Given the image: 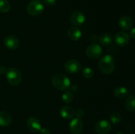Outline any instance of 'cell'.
Segmentation results:
<instances>
[{
  "label": "cell",
  "mask_w": 135,
  "mask_h": 134,
  "mask_svg": "<svg viewBox=\"0 0 135 134\" xmlns=\"http://www.w3.org/2000/svg\"><path fill=\"white\" fill-rule=\"evenodd\" d=\"M83 121L77 118H73L69 123V131L72 134H80L83 130Z\"/></svg>",
  "instance_id": "9c48e42d"
},
{
  "label": "cell",
  "mask_w": 135,
  "mask_h": 134,
  "mask_svg": "<svg viewBox=\"0 0 135 134\" xmlns=\"http://www.w3.org/2000/svg\"><path fill=\"white\" fill-rule=\"evenodd\" d=\"M6 78L9 84L13 86H17L22 81V76L21 71L17 68L11 67L7 70L5 73Z\"/></svg>",
  "instance_id": "3957f363"
},
{
  "label": "cell",
  "mask_w": 135,
  "mask_h": 134,
  "mask_svg": "<svg viewBox=\"0 0 135 134\" xmlns=\"http://www.w3.org/2000/svg\"><path fill=\"white\" fill-rule=\"evenodd\" d=\"M113 38L112 34L104 33L101 34L99 37V42L103 46H109L113 43Z\"/></svg>",
  "instance_id": "ac0fdd59"
},
{
  "label": "cell",
  "mask_w": 135,
  "mask_h": 134,
  "mask_svg": "<svg viewBox=\"0 0 135 134\" xmlns=\"http://www.w3.org/2000/svg\"><path fill=\"white\" fill-rule=\"evenodd\" d=\"M67 36L70 40L76 42L79 40L82 36V32L77 26H73L67 31Z\"/></svg>",
  "instance_id": "5bb4252c"
},
{
  "label": "cell",
  "mask_w": 135,
  "mask_h": 134,
  "mask_svg": "<svg viewBox=\"0 0 135 134\" xmlns=\"http://www.w3.org/2000/svg\"><path fill=\"white\" fill-rule=\"evenodd\" d=\"M44 5L47 7H52L56 3V0H42Z\"/></svg>",
  "instance_id": "d4e9b609"
},
{
  "label": "cell",
  "mask_w": 135,
  "mask_h": 134,
  "mask_svg": "<svg viewBox=\"0 0 135 134\" xmlns=\"http://www.w3.org/2000/svg\"><path fill=\"white\" fill-rule=\"evenodd\" d=\"M44 10V5L42 0H32L26 7L28 14L32 17H36L42 14Z\"/></svg>",
  "instance_id": "277c9868"
},
{
  "label": "cell",
  "mask_w": 135,
  "mask_h": 134,
  "mask_svg": "<svg viewBox=\"0 0 135 134\" xmlns=\"http://www.w3.org/2000/svg\"><path fill=\"white\" fill-rule=\"evenodd\" d=\"M4 45L7 49L11 50L17 49L20 45L19 39L16 36L13 35H9L5 37L3 40Z\"/></svg>",
  "instance_id": "8fae6325"
},
{
  "label": "cell",
  "mask_w": 135,
  "mask_h": 134,
  "mask_svg": "<svg viewBox=\"0 0 135 134\" xmlns=\"http://www.w3.org/2000/svg\"><path fill=\"white\" fill-rule=\"evenodd\" d=\"M130 36L131 37V38H133V39H135V28L131 29Z\"/></svg>",
  "instance_id": "83f0119b"
},
{
  "label": "cell",
  "mask_w": 135,
  "mask_h": 134,
  "mask_svg": "<svg viewBox=\"0 0 135 134\" xmlns=\"http://www.w3.org/2000/svg\"><path fill=\"white\" fill-rule=\"evenodd\" d=\"M98 67L100 72L104 74H111L115 68V60L112 55H105L100 58L98 62Z\"/></svg>",
  "instance_id": "6da1fadb"
},
{
  "label": "cell",
  "mask_w": 135,
  "mask_h": 134,
  "mask_svg": "<svg viewBox=\"0 0 135 134\" xmlns=\"http://www.w3.org/2000/svg\"><path fill=\"white\" fill-rule=\"evenodd\" d=\"M7 69L4 66H0V74H5L7 72Z\"/></svg>",
  "instance_id": "4316f807"
},
{
  "label": "cell",
  "mask_w": 135,
  "mask_h": 134,
  "mask_svg": "<svg viewBox=\"0 0 135 134\" xmlns=\"http://www.w3.org/2000/svg\"><path fill=\"white\" fill-rule=\"evenodd\" d=\"M0 89H1V84H0Z\"/></svg>",
  "instance_id": "f546056e"
},
{
  "label": "cell",
  "mask_w": 135,
  "mask_h": 134,
  "mask_svg": "<svg viewBox=\"0 0 135 134\" xmlns=\"http://www.w3.org/2000/svg\"><path fill=\"white\" fill-rule=\"evenodd\" d=\"M81 64L79 60L75 59H71L66 62L65 64V69L66 72L69 74H76L81 70Z\"/></svg>",
  "instance_id": "52a82bcc"
},
{
  "label": "cell",
  "mask_w": 135,
  "mask_h": 134,
  "mask_svg": "<svg viewBox=\"0 0 135 134\" xmlns=\"http://www.w3.org/2000/svg\"><path fill=\"white\" fill-rule=\"evenodd\" d=\"M113 94L118 99H124L126 98L129 96V91L127 87L123 86L117 87L113 91Z\"/></svg>",
  "instance_id": "e0dca14e"
},
{
  "label": "cell",
  "mask_w": 135,
  "mask_h": 134,
  "mask_svg": "<svg viewBox=\"0 0 135 134\" xmlns=\"http://www.w3.org/2000/svg\"><path fill=\"white\" fill-rule=\"evenodd\" d=\"M84 115V111L83 109L81 108H79V109H76L75 112V116H76V118H79L80 119L81 118H83Z\"/></svg>",
  "instance_id": "cb8c5ba5"
},
{
  "label": "cell",
  "mask_w": 135,
  "mask_h": 134,
  "mask_svg": "<svg viewBox=\"0 0 135 134\" xmlns=\"http://www.w3.org/2000/svg\"><path fill=\"white\" fill-rule=\"evenodd\" d=\"M51 83L55 88L60 91H66L71 85V80L66 75L58 73L54 75L51 79Z\"/></svg>",
  "instance_id": "7a4b0ae2"
},
{
  "label": "cell",
  "mask_w": 135,
  "mask_h": 134,
  "mask_svg": "<svg viewBox=\"0 0 135 134\" xmlns=\"http://www.w3.org/2000/svg\"><path fill=\"white\" fill-rule=\"evenodd\" d=\"M121 120V115L117 112H114L110 115V121L112 123L116 125L118 124Z\"/></svg>",
  "instance_id": "7402d4cb"
},
{
  "label": "cell",
  "mask_w": 135,
  "mask_h": 134,
  "mask_svg": "<svg viewBox=\"0 0 135 134\" xmlns=\"http://www.w3.org/2000/svg\"><path fill=\"white\" fill-rule=\"evenodd\" d=\"M11 9V4L8 0H0V12L7 13Z\"/></svg>",
  "instance_id": "44dd1931"
},
{
  "label": "cell",
  "mask_w": 135,
  "mask_h": 134,
  "mask_svg": "<svg viewBox=\"0 0 135 134\" xmlns=\"http://www.w3.org/2000/svg\"><path fill=\"white\" fill-rule=\"evenodd\" d=\"M86 17L84 13L79 11H76L71 14L70 21L71 24L75 26H79L83 25L85 22Z\"/></svg>",
  "instance_id": "30bf717a"
},
{
  "label": "cell",
  "mask_w": 135,
  "mask_h": 134,
  "mask_svg": "<svg viewBox=\"0 0 135 134\" xmlns=\"http://www.w3.org/2000/svg\"><path fill=\"white\" fill-rule=\"evenodd\" d=\"M75 110L71 106L65 105V106H62L61 109H60V115L62 118H65L66 120L72 119L75 116Z\"/></svg>",
  "instance_id": "9a60e30c"
},
{
  "label": "cell",
  "mask_w": 135,
  "mask_h": 134,
  "mask_svg": "<svg viewBox=\"0 0 135 134\" xmlns=\"http://www.w3.org/2000/svg\"><path fill=\"white\" fill-rule=\"evenodd\" d=\"M95 130L98 134H108L112 129V123L106 120H101L95 124Z\"/></svg>",
  "instance_id": "8992f818"
},
{
  "label": "cell",
  "mask_w": 135,
  "mask_h": 134,
  "mask_svg": "<svg viewBox=\"0 0 135 134\" xmlns=\"http://www.w3.org/2000/svg\"><path fill=\"white\" fill-rule=\"evenodd\" d=\"M83 76L86 79H92L94 76V72L90 67H84L83 70Z\"/></svg>",
  "instance_id": "603a6c76"
},
{
  "label": "cell",
  "mask_w": 135,
  "mask_h": 134,
  "mask_svg": "<svg viewBox=\"0 0 135 134\" xmlns=\"http://www.w3.org/2000/svg\"><path fill=\"white\" fill-rule=\"evenodd\" d=\"M12 123V117L8 112L0 111V126L7 127Z\"/></svg>",
  "instance_id": "2e32d148"
},
{
  "label": "cell",
  "mask_w": 135,
  "mask_h": 134,
  "mask_svg": "<svg viewBox=\"0 0 135 134\" xmlns=\"http://www.w3.org/2000/svg\"><path fill=\"white\" fill-rule=\"evenodd\" d=\"M119 26L123 30H129L133 26V21L129 16H123L119 20Z\"/></svg>",
  "instance_id": "4fadbf2b"
},
{
  "label": "cell",
  "mask_w": 135,
  "mask_h": 134,
  "mask_svg": "<svg viewBox=\"0 0 135 134\" xmlns=\"http://www.w3.org/2000/svg\"><path fill=\"white\" fill-rule=\"evenodd\" d=\"M27 127L28 130L32 133L39 132L42 129L40 122L36 117H30L28 119Z\"/></svg>",
  "instance_id": "7c38bea8"
},
{
  "label": "cell",
  "mask_w": 135,
  "mask_h": 134,
  "mask_svg": "<svg viewBox=\"0 0 135 134\" xmlns=\"http://www.w3.org/2000/svg\"><path fill=\"white\" fill-rule=\"evenodd\" d=\"M40 132V134H51L50 130L47 128H46V127H44V128L41 129Z\"/></svg>",
  "instance_id": "484cf974"
},
{
  "label": "cell",
  "mask_w": 135,
  "mask_h": 134,
  "mask_svg": "<svg viewBox=\"0 0 135 134\" xmlns=\"http://www.w3.org/2000/svg\"><path fill=\"white\" fill-rule=\"evenodd\" d=\"M116 134H124V133L122 132V131H119V132H117Z\"/></svg>",
  "instance_id": "f1b7e54d"
},
{
  "label": "cell",
  "mask_w": 135,
  "mask_h": 134,
  "mask_svg": "<svg viewBox=\"0 0 135 134\" xmlns=\"http://www.w3.org/2000/svg\"><path fill=\"white\" fill-rule=\"evenodd\" d=\"M130 35L128 33L124 31L118 32L115 35L114 41L116 44L120 47H125L129 43Z\"/></svg>",
  "instance_id": "ba28073f"
},
{
  "label": "cell",
  "mask_w": 135,
  "mask_h": 134,
  "mask_svg": "<svg viewBox=\"0 0 135 134\" xmlns=\"http://www.w3.org/2000/svg\"><path fill=\"white\" fill-rule=\"evenodd\" d=\"M125 108L129 112L135 110V96L130 95L127 97L125 101Z\"/></svg>",
  "instance_id": "d6986e66"
},
{
  "label": "cell",
  "mask_w": 135,
  "mask_h": 134,
  "mask_svg": "<svg viewBox=\"0 0 135 134\" xmlns=\"http://www.w3.org/2000/svg\"><path fill=\"white\" fill-rule=\"evenodd\" d=\"M86 55L89 59L96 60L99 59L102 55V48L98 43H93L87 47Z\"/></svg>",
  "instance_id": "5b68a950"
},
{
  "label": "cell",
  "mask_w": 135,
  "mask_h": 134,
  "mask_svg": "<svg viewBox=\"0 0 135 134\" xmlns=\"http://www.w3.org/2000/svg\"><path fill=\"white\" fill-rule=\"evenodd\" d=\"M62 99L65 103H71L74 99V95L71 91L66 90L62 95Z\"/></svg>",
  "instance_id": "ffe728a7"
}]
</instances>
